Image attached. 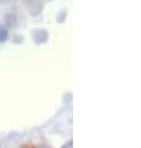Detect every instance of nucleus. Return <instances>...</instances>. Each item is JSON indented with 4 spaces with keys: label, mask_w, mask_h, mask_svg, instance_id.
I'll return each instance as SVG.
<instances>
[{
    "label": "nucleus",
    "mask_w": 141,
    "mask_h": 148,
    "mask_svg": "<svg viewBox=\"0 0 141 148\" xmlns=\"http://www.w3.org/2000/svg\"><path fill=\"white\" fill-rule=\"evenodd\" d=\"M33 39L35 44H44L48 40V33L44 29H35L33 32Z\"/></svg>",
    "instance_id": "obj_1"
},
{
    "label": "nucleus",
    "mask_w": 141,
    "mask_h": 148,
    "mask_svg": "<svg viewBox=\"0 0 141 148\" xmlns=\"http://www.w3.org/2000/svg\"><path fill=\"white\" fill-rule=\"evenodd\" d=\"M9 38V33H8V29L3 25H0V44L1 43H5Z\"/></svg>",
    "instance_id": "obj_2"
}]
</instances>
